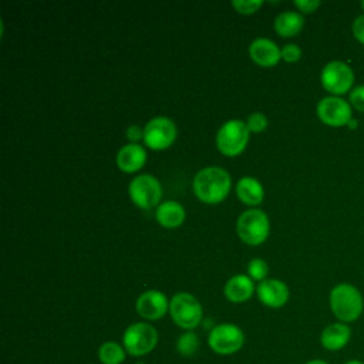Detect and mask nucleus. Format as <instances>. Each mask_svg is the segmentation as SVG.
I'll list each match as a JSON object with an SVG mask.
<instances>
[{
    "instance_id": "nucleus-1",
    "label": "nucleus",
    "mask_w": 364,
    "mask_h": 364,
    "mask_svg": "<svg viewBox=\"0 0 364 364\" xmlns=\"http://www.w3.org/2000/svg\"><path fill=\"white\" fill-rule=\"evenodd\" d=\"M193 192L203 203H219L222 202L232 186L230 175L220 166H206L196 172L193 182Z\"/></svg>"
},
{
    "instance_id": "nucleus-2",
    "label": "nucleus",
    "mask_w": 364,
    "mask_h": 364,
    "mask_svg": "<svg viewBox=\"0 0 364 364\" xmlns=\"http://www.w3.org/2000/svg\"><path fill=\"white\" fill-rule=\"evenodd\" d=\"M328 301L336 318L346 324L355 321L364 310L361 291L350 283L336 284L330 291Z\"/></svg>"
},
{
    "instance_id": "nucleus-3",
    "label": "nucleus",
    "mask_w": 364,
    "mask_h": 364,
    "mask_svg": "<svg viewBox=\"0 0 364 364\" xmlns=\"http://www.w3.org/2000/svg\"><path fill=\"white\" fill-rule=\"evenodd\" d=\"M270 232V222L262 209L245 210L236 220V233L242 242L256 246L263 243Z\"/></svg>"
},
{
    "instance_id": "nucleus-4",
    "label": "nucleus",
    "mask_w": 364,
    "mask_h": 364,
    "mask_svg": "<svg viewBox=\"0 0 364 364\" xmlns=\"http://www.w3.org/2000/svg\"><path fill=\"white\" fill-rule=\"evenodd\" d=\"M249 142V129L242 119H229L218 129L216 146L226 156L242 154Z\"/></svg>"
},
{
    "instance_id": "nucleus-5",
    "label": "nucleus",
    "mask_w": 364,
    "mask_h": 364,
    "mask_svg": "<svg viewBox=\"0 0 364 364\" xmlns=\"http://www.w3.org/2000/svg\"><path fill=\"white\" fill-rule=\"evenodd\" d=\"M172 320L185 330L195 328L202 320V306L198 299L186 291L176 293L169 303Z\"/></svg>"
},
{
    "instance_id": "nucleus-6",
    "label": "nucleus",
    "mask_w": 364,
    "mask_h": 364,
    "mask_svg": "<svg viewBox=\"0 0 364 364\" xmlns=\"http://www.w3.org/2000/svg\"><path fill=\"white\" fill-rule=\"evenodd\" d=\"M320 81L326 91H328L334 97H340L351 91L354 82V73L347 63L334 60L323 67L320 73Z\"/></svg>"
},
{
    "instance_id": "nucleus-7",
    "label": "nucleus",
    "mask_w": 364,
    "mask_h": 364,
    "mask_svg": "<svg viewBox=\"0 0 364 364\" xmlns=\"http://www.w3.org/2000/svg\"><path fill=\"white\" fill-rule=\"evenodd\" d=\"M131 200L141 209H151L156 206L162 198V188L159 181L149 173L136 175L128 186Z\"/></svg>"
},
{
    "instance_id": "nucleus-8",
    "label": "nucleus",
    "mask_w": 364,
    "mask_h": 364,
    "mask_svg": "<svg viewBox=\"0 0 364 364\" xmlns=\"http://www.w3.org/2000/svg\"><path fill=\"white\" fill-rule=\"evenodd\" d=\"M176 125L168 117H155L144 127V142L154 151L169 148L176 139Z\"/></svg>"
},
{
    "instance_id": "nucleus-9",
    "label": "nucleus",
    "mask_w": 364,
    "mask_h": 364,
    "mask_svg": "<svg viewBox=\"0 0 364 364\" xmlns=\"http://www.w3.org/2000/svg\"><path fill=\"white\" fill-rule=\"evenodd\" d=\"M122 343L131 355L139 357L154 350L158 343V333L148 323H134L125 330Z\"/></svg>"
},
{
    "instance_id": "nucleus-10",
    "label": "nucleus",
    "mask_w": 364,
    "mask_h": 364,
    "mask_svg": "<svg viewBox=\"0 0 364 364\" xmlns=\"http://www.w3.org/2000/svg\"><path fill=\"white\" fill-rule=\"evenodd\" d=\"M316 111L317 117L323 124L334 128L344 127L353 119L351 105L341 97L328 95L321 98L317 104Z\"/></svg>"
},
{
    "instance_id": "nucleus-11",
    "label": "nucleus",
    "mask_w": 364,
    "mask_h": 364,
    "mask_svg": "<svg viewBox=\"0 0 364 364\" xmlns=\"http://www.w3.org/2000/svg\"><path fill=\"white\" fill-rule=\"evenodd\" d=\"M243 341V331L232 323H222L213 327L208 338L209 347L218 354H232L240 350Z\"/></svg>"
},
{
    "instance_id": "nucleus-12",
    "label": "nucleus",
    "mask_w": 364,
    "mask_h": 364,
    "mask_svg": "<svg viewBox=\"0 0 364 364\" xmlns=\"http://www.w3.org/2000/svg\"><path fill=\"white\" fill-rule=\"evenodd\" d=\"M136 311L141 317L148 320H158L169 310V301L166 296L159 290H146L139 294L135 303Z\"/></svg>"
},
{
    "instance_id": "nucleus-13",
    "label": "nucleus",
    "mask_w": 364,
    "mask_h": 364,
    "mask_svg": "<svg viewBox=\"0 0 364 364\" xmlns=\"http://www.w3.org/2000/svg\"><path fill=\"white\" fill-rule=\"evenodd\" d=\"M256 293L263 304L273 309L284 306L290 296L287 284L279 279H266L260 282L256 287Z\"/></svg>"
},
{
    "instance_id": "nucleus-14",
    "label": "nucleus",
    "mask_w": 364,
    "mask_h": 364,
    "mask_svg": "<svg viewBox=\"0 0 364 364\" xmlns=\"http://www.w3.org/2000/svg\"><path fill=\"white\" fill-rule=\"evenodd\" d=\"M250 58L262 67H273L282 60V50L269 38L259 37L249 46Z\"/></svg>"
},
{
    "instance_id": "nucleus-15",
    "label": "nucleus",
    "mask_w": 364,
    "mask_h": 364,
    "mask_svg": "<svg viewBox=\"0 0 364 364\" xmlns=\"http://www.w3.org/2000/svg\"><path fill=\"white\" fill-rule=\"evenodd\" d=\"M351 338V328L348 324L336 321L326 326L320 334L321 346L328 351L343 350Z\"/></svg>"
},
{
    "instance_id": "nucleus-16",
    "label": "nucleus",
    "mask_w": 364,
    "mask_h": 364,
    "mask_svg": "<svg viewBox=\"0 0 364 364\" xmlns=\"http://www.w3.org/2000/svg\"><path fill=\"white\" fill-rule=\"evenodd\" d=\"M146 162V151L139 144H128L119 148L117 154V165L122 172L134 173Z\"/></svg>"
},
{
    "instance_id": "nucleus-17",
    "label": "nucleus",
    "mask_w": 364,
    "mask_h": 364,
    "mask_svg": "<svg viewBox=\"0 0 364 364\" xmlns=\"http://www.w3.org/2000/svg\"><path fill=\"white\" fill-rule=\"evenodd\" d=\"M255 286L252 279L247 274H235L232 276L223 287L225 297L233 303H243L252 297Z\"/></svg>"
},
{
    "instance_id": "nucleus-18",
    "label": "nucleus",
    "mask_w": 364,
    "mask_h": 364,
    "mask_svg": "<svg viewBox=\"0 0 364 364\" xmlns=\"http://www.w3.org/2000/svg\"><path fill=\"white\" fill-rule=\"evenodd\" d=\"M236 195L245 205L256 206L262 203L264 198V189L256 178L243 176L236 183Z\"/></svg>"
},
{
    "instance_id": "nucleus-19",
    "label": "nucleus",
    "mask_w": 364,
    "mask_h": 364,
    "mask_svg": "<svg viewBox=\"0 0 364 364\" xmlns=\"http://www.w3.org/2000/svg\"><path fill=\"white\" fill-rule=\"evenodd\" d=\"M156 220L161 226H164L166 229H175L183 223L185 209L176 200L162 202L156 208Z\"/></svg>"
},
{
    "instance_id": "nucleus-20",
    "label": "nucleus",
    "mask_w": 364,
    "mask_h": 364,
    "mask_svg": "<svg viewBox=\"0 0 364 364\" xmlns=\"http://www.w3.org/2000/svg\"><path fill=\"white\" fill-rule=\"evenodd\" d=\"M304 26V18L296 11H283L276 16L273 27L276 33L282 37H293L301 31Z\"/></svg>"
},
{
    "instance_id": "nucleus-21",
    "label": "nucleus",
    "mask_w": 364,
    "mask_h": 364,
    "mask_svg": "<svg viewBox=\"0 0 364 364\" xmlns=\"http://www.w3.org/2000/svg\"><path fill=\"white\" fill-rule=\"evenodd\" d=\"M98 358L102 364H121L125 360V351L119 344L107 341L100 347Z\"/></svg>"
},
{
    "instance_id": "nucleus-22",
    "label": "nucleus",
    "mask_w": 364,
    "mask_h": 364,
    "mask_svg": "<svg viewBox=\"0 0 364 364\" xmlns=\"http://www.w3.org/2000/svg\"><path fill=\"white\" fill-rule=\"evenodd\" d=\"M176 347H178V351L185 355V357H191L193 355L196 351H198V347H199V338L195 333H185L182 334L179 338H178V343H176Z\"/></svg>"
},
{
    "instance_id": "nucleus-23",
    "label": "nucleus",
    "mask_w": 364,
    "mask_h": 364,
    "mask_svg": "<svg viewBox=\"0 0 364 364\" xmlns=\"http://www.w3.org/2000/svg\"><path fill=\"white\" fill-rule=\"evenodd\" d=\"M269 273V266L267 263L260 259V257H256V259H252L247 264V276L253 280H259V282H263L266 280V276Z\"/></svg>"
},
{
    "instance_id": "nucleus-24",
    "label": "nucleus",
    "mask_w": 364,
    "mask_h": 364,
    "mask_svg": "<svg viewBox=\"0 0 364 364\" xmlns=\"http://www.w3.org/2000/svg\"><path fill=\"white\" fill-rule=\"evenodd\" d=\"M246 127L249 132L259 134L267 128V118L263 112H253L246 119Z\"/></svg>"
},
{
    "instance_id": "nucleus-25",
    "label": "nucleus",
    "mask_w": 364,
    "mask_h": 364,
    "mask_svg": "<svg viewBox=\"0 0 364 364\" xmlns=\"http://www.w3.org/2000/svg\"><path fill=\"white\" fill-rule=\"evenodd\" d=\"M263 1L260 0H233V9L240 14H253L262 7Z\"/></svg>"
},
{
    "instance_id": "nucleus-26",
    "label": "nucleus",
    "mask_w": 364,
    "mask_h": 364,
    "mask_svg": "<svg viewBox=\"0 0 364 364\" xmlns=\"http://www.w3.org/2000/svg\"><path fill=\"white\" fill-rule=\"evenodd\" d=\"M348 102L357 111L364 112V85H358L350 91Z\"/></svg>"
},
{
    "instance_id": "nucleus-27",
    "label": "nucleus",
    "mask_w": 364,
    "mask_h": 364,
    "mask_svg": "<svg viewBox=\"0 0 364 364\" xmlns=\"http://www.w3.org/2000/svg\"><path fill=\"white\" fill-rule=\"evenodd\" d=\"M301 57V48L297 44H286L282 48V60L286 63H296Z\"/></svg>"
},
{
    "instance_id": "nucleus-28",
    "label": "nucleus",
    "mask_w": 364,
    "mask_h": 364,
    "mask_svg": "<svg viewBox=\"0 0 364 364\" xmlns=\"http://www.w3.org/2000/svg\"><path fill=\"white\" fill-rule=\"evenodd\" d=\"M320 4L321 3L318 0H294V6L299 9V11L304 14H310L316 11L320 7Z\"/></svg>"
},
{
    "instance_id": "nucleus-29",
    "label": "nucleus",
    "mask_w": 364,
    "mask_h": 364,
    "mask_svg": "<svg viewBox=\"0 0 364 364\" xmlns=\"http://www.w3.org/2000/svg\"><path fill=\"white\" fill-rule=\"evenodd\" d=\"M353 36L358 43L364 44V14L354 18V21H353Z\"/></svg>"
},
{
    "instance_id": "nucleus-30",
    "label": "nucleus",
    "mask_w": 364,
    "mask_h": 364,
    "mask_svg": "<svg viewBox=\"0 0 364 364\" xmlns=\"http://www.w3.org/2000/svg\"><path fill=\"white\" fill-rule=\"evenodd\" d=\"M125 134H127V138L131 141V144H138V141L144 139V129H141L138 125H129Z\"/></svg>"
},
{
    "instance_id": "nucleus-31",
    "label": "nucleus",
    "mask_w": 364,
    "mask_h": 364,
    "mask_svg": "<svg viewBox=\"0 0 364 364\" xmlns=\"http://www.w3.org/2000/svg\"><path fill=\"white\" fill-rule=\"evenodd\" d=\"M343 364H364L361 360H357V358H353V360H347L346 363Z\"/></svg>"
},
{
    "instance_id": "nucleus-32",
    "label": "nucleus",
    "mask_w": 364,
    "mask_h": 364,
    "mask_svg": "<svg viewBox=\"0 0 364 364\" xmlns=\"http://www.w3.org/2000/svg\"><path fill=\"white\" fill-rule=\"evenodd\" d=\"M304 364H328L327 361H323V360H311V361H307Z\"/></svg>"
},
{
    "instance_id": "nucleus-33",
    "label": "nucleus",
    "mask_w": 364,
    "mask_h": 364,
    "mask_svg": "<svg viewBox=\"0 0 364 364\" xmlns=\"http://www.w3.org/2000/svg\"><path fill=\"white\" fill-rule=\"evenodd\" d=\"M355 125H357V121H355L354 118H353V119H351V121L347 124V127H350L351 129H354V128H355Z\"/></svg>"
},
{
    "instance_id": "nucleus-34",
    "label": "nucleus",
    "mask_w": 364,
    "mask_h": 364,
    "mask_svg": "<svg viewBox=\"0 0 364 364\" xmlns=\"http://www.w3.org/2000/svg\"><path fill=\"white\" fill-rule=\"evenodd\" d=\"M360 6H361V9H363V11H364V0L361 1V4H360Z\"/></svg>"
}]
</instances>
